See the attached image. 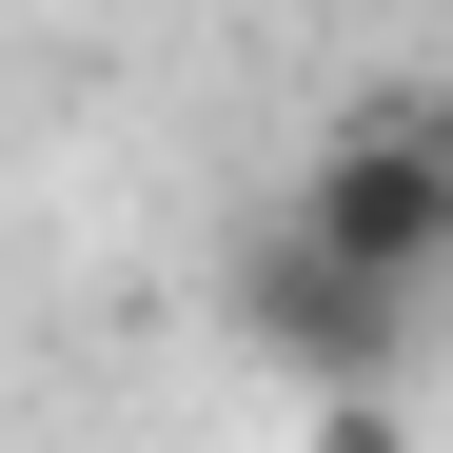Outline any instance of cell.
<instances>
[{
  "label": "cell",
  "mask_w": 453,
  "mask_h": 453,
  "mask_svg": "<svg viewBox=\"0 0 453 453\" xmlns=\"http://www.w3.org/2000/svg\"><path fill=\"white\" fill-rule=\"evenodd\" d=\"M414 316H434V296L316 257L296 217H257V257H237V335L296 374V395H395V374H414Z\"/></svg>",
  "instance_id": "2"
},
{
  "label": "cell",
  "mask_w": 453,
  "mask_h": 453,
  "mask_svg": "<svg viewBox=\"0 0 453 453\" xmlns=\"http://www.w3.org/2000/svg\"><path fill=\"white\" fill-rule=\"evenodd\" d=\"M296 237L355 257V276H395V296H453V80H395V99H355L316 158H296Z\"/></svg>",
  "instance_id": "1"
}]
</instances>
